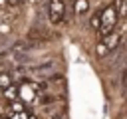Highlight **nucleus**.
<instances>
[{
  "instance_id": "nucleus-2",
  "label": "nucleus",
  "mask_w": 127,
  "mask_h": 119,
  "mask_svg": "<svg viewBox=\"0 0 127 119\" xmlns=\"http://www.w3.org/2000/svg\"><path fill=\"white\" fill-rule=\"evenodd\" d=\"M119 42H121L119 34L111 32V34H107V36H103V38H101V42H99V44H97V48H95V54H97L99 58H105L107 54H111L113 50H117Z\"/></svg>"
},
{
  "instance_id": "nucleus-4",
  "label": "nucleus",
  "mask_w": 127,
  "mask_h": 119,
  "mask_svg": "<svg viewBox=\"0 0 127 119\" xmlns=\"http://www.w3.org/2000/svg\"><path fill=\"white\" fill-rule=\"evenodd\" d=\"M52 69H54V63H52V61H46V63H40V65L26 67L28 73H36V75H38V73H40V75H42V73H50Z\"/></svg>"
},
{
  "instance_id": "nucleus-5",
  "label": "nucleus",
  "mask_w": 127,
  "mask_h": 119,
  "mask_svg": "<svg viewBox=\"0 0 127 119\" xmlns=\"http://www.w3.org/2000/svg\"><path fill=\"white\" fill-rule=\"evenodd\" d=\"M28 38H30V40H36V42H44V40H48V34H46L42 28H32V30L28 32Z\"/></svg>"
},
{
  "instance_id": "nucleus-13",
  "label": "nucleus",
  "mask_w": 127,
  "mask_h": 119,
  "mask_svg": "<svg viewBox=\"0 0 127 119\" xmlns=\"http://www.w3.org/2000/svg\"><path fill=\"white\" fill-rule=\"evenodd\" d=\"M24 2H26V0H6V6H8V8H20Z\"/></svg>"
},
{
  "instance_id": "nucleus-7",
  "label": "nucleus",
  "mask_w": 127,
  "mask_h": 119,
  "mask_svg": "<svg viewBox=\"0 0 127 119\" xmlns=\"http://www.w3.org/2000/svg\"><path fill=\"white\" fill-rule=\"evenodd\" d=\"M113 6L117 8V14H119V18L127 16V0H113Z\"/></svg>"
},
{
  "instance_id": "nucleus-6",
  "label": "nucleus",
  "mask_w": 127,
  "mask_h": 119,
  "mask_svg": "<svg viewBox=\"0 0 127 119\" xmlns=\"http://www.w3.org/2000/svg\"><path fill=\"white\" fill-rule=\"evenodd\" d=\"M87 10H89V2H87V0H73V12H75L77 16L85 14Z\"/></svg>"
},
{
  "instance_id": "nucleus-9",
  "label": "nucleus",
  "mask_w": 127,
  "mask_h": 119,
  "mask_svg": "<svg viewBox=\"0 0 127 119\" xmlns=\"http://www.w3.org/2000/svg\"><path fill=\"white\" fill-rule=\"evenodd\" d=\"M4 95H6L8 99H16V97L20 95V91H18V87H16V85H8V87L4 89Z\"/></svg>"
},
{
  "instance_id": "nucleus-14",
  "label": "nucleus",
  "mask_w": 127,
  "mask_h": 119,
  "mask_svg": "<svg viewBox=\"0 0 127 119\" xmlns=\"http://www.w3.org/2000/svg\"><path fill=\"white\" fill-rule=\"evenodd\" d=\"M28 119H38V117L36 115H28Z\"/></svg>"
},
{
  "instance_id": "nucleus-10",
  "label": "nucleus",
  "mask_w": 127,
  "mask_h": 119,
  "mask_svg": "<svg viewBox=\"0 0 127 119\" xmlns=\"http://www.w3.org/2000/svg\"><path fill=\"white\" fill-rule=\"evenodd\" d=\"M8 85H12L10 75H8V73H0V93H4V89H6Z\"/></svg>"
},
{
  "instance_id": "nucleus-1",
  "label": "nucleus",
  "mask_w": 127,
  "mask_h": 119,
  "mask_svg": "<svg viewBox=\"0 0 127 119\" xmlns=\"http://www.w3.org/2000/svg\"><path fill=\"white\" fill-rule=\"evenodd\" d=\"M99 16H101V28L97 30V36L103 38V36H107V34L113 32V28H115V24L119 20V14H117V8L113 4H109L107 8H103L99 12Z\"/></svg>"
},
{
  "instance_id": "nucleus-8",
  "label": "nucleus",
  "mask_w": 127,
  "mask_h": 119,
  "mask_svg": "<svg viewBox=\"0 0 127 119\" xmlns=\"http://www.w3.org/2000/svg\"><path fill=\"white\" fill-rule=\"evenodd\" d=\"M32 89H34V87H30V85L20 87V97H24V99H34L38 91H32Z\"/></svg>"
},
{
  "instance_id": "nucleus-3",
  "label": "nucleus",
  "mask_w": 127,
  "mask_h": 119,
  "mask_svg": "<svg viewBox=\"0 0 127 119\" xmlns=\"http://www.w3.org/2000/svg\"><path fill=\"white\" fill-rule=\"evenodd\" d=\"M48 18L52 24H62L65 18V4L64 0H50L48 2Z\"/></svg>"
},
{
  "instance_id": "nucleus-12",
  "label": "nucleus",
  "mask_w": 127,
  "mask_h": 119,
  "mask_svg": "<svg viewBox=\"0 0 127 119\" xmlns=\"http://www.w3.org/2000/svg\"><path fill=\"white\" fill-rule=\"evenodd\" d=\"M121 89L123 93H127V65L123 67V73H121Z\"/></svg>"
},
{
  "instance_id": "nucleus-11",
  "label": "nucleus",
  "mask_w": 127,
  "mask_h": 119,
  "mask_svg": "<svg viewBox=\"0 0 127 119\" xmlns=\"http://www.w3.org/2000/svg\"><path fill=\"white\" fill-rule=\"evenodd\" d=\"M89 24H91V28H93V30L97 32V30L101 28V16H99V14H95V16H93V18L89 20Z\"/></svg>"
}]
</instances>
